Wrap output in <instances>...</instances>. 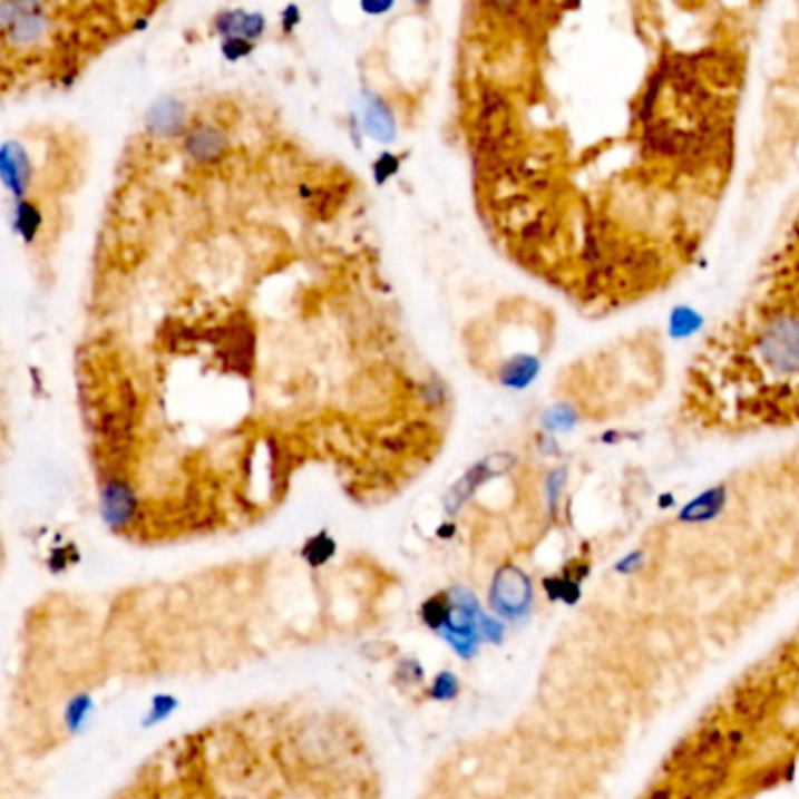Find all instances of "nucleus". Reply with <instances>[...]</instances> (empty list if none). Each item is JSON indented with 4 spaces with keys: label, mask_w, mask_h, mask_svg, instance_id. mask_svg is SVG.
<instances>
[{
    "label": "nucleus",
    "mask_w": 799,
    "mask_h": 799,
    "mask_svg": "<svg viewBox=\"0 0 799 799\" xmlns=\"http://www.w3.org/2000/svg\"><path fill=\"white\" fill-rule=\"evenodd\" d=\"M488 607L507 624H520L535 610V582L516 563H501L488 584Z\"/></svg>",
    "instance_id": "2"
},
{
    "label": "nucleus",
    "mask_w": 799,
    "mask_h": 799,
    "mask_svg": "<svg viewBox=\"0 0 799 799\" xmlns=\"http://www.w3.org/2000/svg\"><path fill=\"white\" fill-rule=\"evenodd\" d=\"M218 29L227 38L256 40L265 31V17L263 14H246V12H227L223 19H218Z\"/></svg>",
    "instance_id": "10"
},
{
    "label": "nucleus",
    "mask_w": 799,
    "mask_h": 799,
    "mask_svg": "<svg viewBox=\"0 0 799 799\" xmlns=\"http://www.w3.org/2000/svg\"><path fill=\"white\" fill-rule=\"evenodd\" d=\"M223 52H225V57L240 59V57H244V55L251 52V42H246V40H242V38H227V40L223 42Z\"/></svg>",
    "instance_id": "23"
},
{
    "label": "nucleus",
    "mask_w": 799,
    "mask_h": 799,
    "mask_svg": "<svg viewBox=\"0 0 799 799\" xmlns=\"http://www.w3.org/2000/svg\"><path fill=\"white\" fill-rule=\"evenodd\" d=\"M565 484V471H556L549 476V484H546V499H549V509L556 514L558 509V499H561V488Z\"/></svg>",
    "instance_id": "22"
},
{
    "label": "nucleus",
    "mask_w": 799,
    "mask_h": 799,
    "mask_svg": "<svg viewBox=\"0 0 799 799\" xmlns=\"http://www.w3.org/2000/svg\"><path fill=\"white\" fill-rule=\"evenodd\" d=\"M460 678L455 675L452 671H439L437 675L431 678V682L427 684V692L425 696L429 701H437V703H448V701H455L460 696Z\"/></svg>",
    "instance_id": "15"
},
{
    "label": "nucleus",
    "mask_w": 799,
    "mask_h": 799,
    "mask_svg": "<svg viewBox=\"0 0 799 799\" xmlns=\"http://www.w3.org/2000/svg\"><path fill=\"white\" fill-rule=\"evenodd\" d=\"M643 565H645V552H631L629 556H624L620 563L614 565V573L616 575H635Z\"/></svg>",
    "instance_id": "21"
},
{
    "label": "nucleus",
    "mask_w": 799,
    "mask_h": 799,
    "mask_svg": "<svg viewBox=\"0 0 799 799\" xmlns=\"http://www.w3.org/2000/svg\"><path fill=\"white\" fill-rule=\"evenodd\" d=\"M14 12L17 17L3 14V27L12 42L31 45L48 33L50 19L42 14L40 6H14Z\"/></svg>",
    "instance_id": "6"
},
{
    "label": "nucleus",
    "mask_w": 799,
    "mask_h": 799,
    "mask_svg": "<svg viewBox=\"0 0 799 799\" xmlns=\"http://www.w3.org/2000/svg\"><path fill=\"white\" fill-rule=\"evenodd\" d=\"M448 591L450 616L441 629L439 637L458 654L462 661H471L484 645L481 637V616L486 614L481 601L469 586L452 584Z\"/></svg>",
    "instance_id": "1"
},
{
    "label": "nucleus",
    "mask_w": 799,
    "mask_h": 799,
    "mask_svg": "<svg viewBox=\"0 0 799 799\" xmlns=\"http://www.w3.org/2000/svg\"><path fill=\"white\" fill-rule=\"evenodd\" d=\"M0 174H3V184L10 193H14L17 197L27 193L31 181V163L27 150L17 142H8L3 150H0Z\"/></svg>",
    "instance_id": "7"
},
{
    "label": "nucleus",
    "mask_w": 799,
    "mask_h": 799,
    "mask_svg": "<svg viewBox=\"0 0 799 799\" xmlns=\"http://www.w3.org/2000/svg\"><path fill=\"white\" fill-rule=\"evenodd\" d=\"M450 598L448 591H439L429 596L422 605H420V622L425 624V629H429L431 633H441V629L446 626L448 616H450Z\"/></svg>",
    "instance_id": "13"
},
{
    "label": "nucleus",
    "mask_w": 799,
    "mask_h": 799,
    "mask_svg": "<svg viewBox=\"0 0 799 799\" xmlns=\"http://www.w3.org/2000/svg\"><path fill=\"white\" fill-rule=\"evenodd\" d=\"M178 705H181V701L174 694H155L150 699V705H148L142 724L148 729V727H157V724L167 722L178 711Z\"/></svg>",
    "instance_id": "17"
},
{
    "label": "nucleus",
    "mask_w": 799,
    "mask_h": 799,
    "mask_svg": "<svg viewBox=\"0 0 799 799\" xmlns=\"http://www.w3.org/2000/svg\"><path fill=\"white\" fill-rule=\"evenodd\" d=\"M92 713H95V699H92V694L80 692V694L68 699V703H66V708H64V727H66V732L71 734V737L80 734L82 729L87 727L89 718H92Z\"/></svg>",
    "instance_id": "11"
},
{
    "label": "nucleus",
    "mask_w": 799,
    "mask_h": 799,
    "mask_svg": "<svg viewBox=\"0 0 799 799\" xmlns=\"http://www.w3.org/2000/svg\"><path fill=\"white\" fill-rule=\"evenodd\" d=\"M397 680L403 684H422L425 682V669L420 666V661L413 656H406L399 669H397Z\"/></svg>",
    "instance_id": "20"
},
{
    "label": "nucleus",
    "mask_w": 799,
    "mask_h": 799,
    "mask_svg": "<svg viewBox=\"0 0 799 799\" xmlns=\"http://www.w3.org/2000/svg\"><path fill=\"white\" fill-rule=\"evenodd\" d=\"M452 535H455V525H452V523H446L444 528H439V537H441V539H448V537H452Z\"/></svg>",
    "instance_id": "25"
},
{
    "label": "nucleus",
    "mask_w": 799,
    "mask_h": 799,
    "mask_svg": "<svg viewBox=\"0 0 799 799\" xmlns=\"http://www.w3.org/2000/svg\"><path fill=\"white\" fill-rule=\"evenodd\" d=\"M335 552H338L335 539H333L329 533H316V535H312L310 539H305L303 549H301V556H303V561L308 563V567L319 569V567H324L327 563L333 561Z\"/></svg>",
    "instance_id": "14"
},
{
    "label": "nucleus",
    "mask_w": 799,
    "mask_h": 799,
    "mask_svg": "<svg viewBox=\"0 0 799 799\" xmlns=\"http://www.w3.org/2000/svg\"><path fill=\"white\" fill-rule=\"evenodd\" d=\"M367 129L369 134L373 136V139L378 142H392L397 136V127H394V118L390 108H387L378 97H371L369 99V106H367Z\"/></svg>",
    "instance_id": "12"
},
{
    "label": "nucleus",
    "mask_w": 799,
    "mask_h": 799,
    "mask_svg": "<svg viewBox=\"0 0 799 799\" xmlns=\"http://www.w3.org/2000/svg\"><path fill=\"white\" fill-rule=\"evenodd\" d=\"M184 118H186L184 106H181L176 99H159L148 110V127L159 136H167L181 129Z\"/></svg>",
    "instance_id": "8"
},
{
    "label": "nucleus",
    "mask_w": 799,
    "mask_h": 799,
    "mask_svg": "<svg viewBox=\"0 0 799 799\" xmlns=\"http://www.w3.org/2000/svg\"><path fill=\"white\" fill-rule=\"evenodd\" d=\"M588 575H591V565L584 561H577L573 565H567L563 573L544 577L542 591L546 593V598H549L552 603H563L567 607H573L582 601V588H584V582Z\"/></svg>",
    "instance_id": "5"
},
{
    "label": "nucleus",
    "mask_w": 799,
    "mask_h": 799,
    "mask_svg": "<svg viewBox=\"0 0 799 799\" xmlns=\"http://www.w3.org/2000/svg\"><path fill=\"white\" fill-rule=\"evenodd\" d=\"M225 146V139L216 131V129H197L191 134L188 139V150L191 155L199 157V159H212L214 155H218Z\"/></svg>",
    "instance_id": "16"
},
{
    "label": "nucleus",
    "mask_w": 799,
    "mask_h": 799,
    "mask_svg": "<svg viewBox=\"0 0 799 799\" xmlns=\"http://www.w3.org/2000/svg\"><path fill=\"white\" fill-rule=\"evenodd\" d=\"M511 462H514L511 455L501 452V455H493V458H486V460H481L478 465H474V467L460 478V481L455 484V486L446 493V497H444V509H446V514H450V516L458 514V511L467 505V501L471 499V495L488 481V478L497 476L499 471H505Z\"/></svg>",
    "instance_id": "3"
},
{
    "label": "nucleus",
    "mask_w": 799,
    "mask_h": 799,
    "mask_svg": "<svg viewBox=\"0 0 799 799\" xmlns=\"http://www.w3.org/2000/svg\"><path fill=\"white\" fill-rule=\"evenodd\" d=\"M136 516V495L129 484L110 478L101 490V518L110 530H125Z\"/></svg>",
    "instance_id": "4"
},
{
    "label": "nucleus",
    "mask_w": 799,
    "mask_h": 799,
    "mask_svg": "<svg viewBox=\"0 0 799 799\" xmlns=\"http://www.w3.org/2000/svg\"><path fill=\"white\" fill-rule=\"evenodd\" d=\"M481 637L488 645H501L507 637V622H501L499 616L486 610V614L481 616Z\"/></svg>",
    "instance_id": "19"
},
{
    "label": "nucleus",
    "mask_w": 799,
    "mask_h": 799,
    "mask_svg": "<svg viewBox=\"0 0 799 799\" xmlns=\"http://www.w3.org/2000/svg\"><path fill=\"white\" fill-rule=\"evenodd\" d=\"M647 799H673V792L669 788H656L650 792Z\"/></svg>",
    "instance_id": "24"
},
{
    "label": "nucleus",
    "mask_w": 799,
    "mask_h": 799,
    "mask_svg": "<svg viewBox=\"0 0 799 799\" xmlns=\"http://www.w3.org/2000/svg\"><path fill=\"white\" fill-rule=\"evenodd\" d=\"M40 227V212L36 210V204L29 202H19L17 204V231L21 233L27 242H31Z\"/></svg>",
    "instance_id": "18"
},
{
    "label": "nucleus",
    "mask_w": 799,
    "mask_h": 799,
    "mask_svg": "<svg viewBox=\"0 0 799 799\" xmlns=\"http://www.w3.org/2000/svg\"><path fill=\"white\" fill-rule=\"evenodd\" d=\"M727 501V490L724 488H713L703 495H699L696 499H692L688 507L680 511V520L682 523H708L713 520Z\"/></svg>",
    "instance_id": "9"
}]
</instances>
